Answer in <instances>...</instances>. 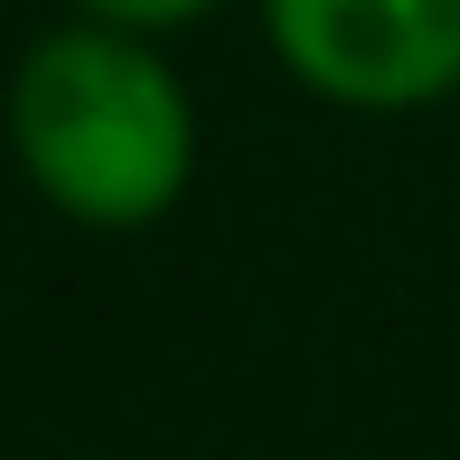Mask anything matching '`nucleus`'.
Segmentation results:
<instances>
[{
    "label": "nucleus",
    "mask_w": 460,
    "mask_h": 460,
    "mask_svg": "<svg viewBox=\"0 0 460 460\" xmlns=\"http://www.w3.org/2000/svg\"><path fill=\"white\" fill-rule=\"evenodd\" d=\"M0 132L38 207L85 235H141L198 188V94L170 38L57 19L19 48Z\"/></svg>",
    "instance_id": "nucleus-1"
},
{
    "label": "nucleus",
    "mask_w": 460,
    "mask_h": 460,
    "mask_svg": "<svg viewBox=\"0 0 460 460\" xmlns=\"http://www.w3.org/2000/svg\"><path fill=\"white\" fill-rule=\"evenodd\" d=\"M273 66L329 113H432L460 94V0H254Z\"/></svg>",
    "instance_id": "nucleus-2"
},
{
    "label": "nucleus",
    "mask_w": 460,
    "mask_h": 460,
    "mask_svg": "<svg viewBox=\"0 0 460 460\" xmlns=\"http://www.w3.org/2000/svg\"><path fill=\"white\" fill-rule=\"evenodd\" d=\"M217 10L226 0H66V19H103V29H141V38H179Z\"/></svg>",
    "instance_id": "nucleus-3"
}]
</instances>
